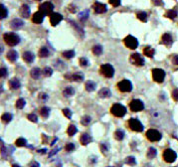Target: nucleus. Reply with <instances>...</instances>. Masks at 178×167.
I'll use <instances>...</instances> for the list:
<instances>
[{
  "label": "nucleus",
  "instance_id": "f257e3e1",
  "mask_svg": "<svg viewBox=\"0 0 178 167\" xmlns=\"http://www.w3.org/2000/svg\"><path fill=\"white\" fill-rule=\"evenodd\" d=\"M3 40L10 47H14V46H16L20 42L19 36L15 34V33H5L3 35Z\"/></svg>",
  "mask_w": 178,
  "mask_h": 167
},
{
  "label": "nucleus",
  "instance_id": "f03ea898",
  "mask_svg": "<svg viewBox=\"0 0 178 167\" xmlns=\"http://www.w3.org/2000/svg\"><path fill=\"white\" fill-rule=\"evenodd\" d=\"M112 114L117 117H122L126 114V109L120 104H115L110 109Z\"/></svg>",
  "mask_w": 178,
  "mask_h": 167
},
{
  "label": "nucleus",
  "instance_id": "7ed1b4c3",
  "mask_svg": "<svg viewBox=\"0 0 178 167\" xmlns=\"http://www.w3.org/2000/svg\"><path fill=\"white\" fill-rule=\"evenodd\" d=\"M100 72L103 76L105 77V78L110 79L112 78L113 74H115V70H113V67L110 64H104V65L100 66Z\"/></svg>",
  "mask_w": 178,
  "mask_h": 167
},
{
  "label": "nucleus",
  "instance_id": "20e7f679",
  "mask_svg": "<svg viewBox=\"0 0 178 167\" xmlns=\"http://www.w3.org/2000/svg\"><path fill=\"white\" fill-rule=\"evenodd\" d=\"M177 158V154L174 150L170 149V148H167L163 151V159L165 162L167 163H172L176 160Z\"/></svg>",
  "mask_w": 178,
  "mask_h": 167
},
{
  "label": "nucleus",
  "instance_id": "39448f33",
  "mask_svg": "<svg viewBox=\"0 0 178 167\" xmlns=\"http://www.w3.org/2000/svg\"><path fill=\"white\" fill-rule=\"evenodd\" d=\"M152 72V79L156 83H163L165 79V72L162 69H153Z\"/></svg>",
  "mask_w": 178,
  "mask_h": 167
},
{
  "label": "nucleus",
  "instance_id": "423d86ee",
  "mask_svg": "<svg viewBox=\"0 0 178 167\" xmlns=\"http://www.w3.org/2000/svg\"><path fill=\"white\" fill-rule=\"evenodd\" d=\"M128 126H130L131 130H133L135 132H141L143 130V125L136 119H130L128 120Z\"/></svg>",
  "mask_w": 178,
  "mask_h": 167
},
{
  "label": "nucleus",
  "instance_id": "0eeeda50",
  "mask_svg": "<svg viewBox=\"0 0 178 167\" xmlns=\"http://www.w3.org/2000/svg\"><path fill=\"white\" fill-rule=\"evenodd\" d=\"M146 137L151 142H156L161 139V133L156 129H148L146 132Z\"/></svg>",
  "mask_w": 178,
  "mask_h": 167
},
{
  "label": "nucleus",
  "instance_id": "6e6552de",
  "mask_svg": "<svg viewBox=\"0 0 178 167\" xmlns=\"http://www.w3.org/2000/svg\"><path fill=\"white\" fill-rule=\"evenodd\" d=\"M123 42H125V45L126 47L131 49V50H135V49L137 48V46H138L137 39L131 35H128L127 37H125V40H123Z\"/></svg>",
  "mask_w": 178,
  "mask_h": 167
},
{
  "label": "nucleus",
  "instance_id": "1a4fd4ad",
  "mask_svg": "<svg viewBox=\"0 0 178 167\" xmlns=\"http://www.w3.org/2000/svg\"><path fill=\"white\" fill-rule=\"evenodd\" d=\"M54 10V5L51 2H44L39 6V11L44 15H51Z\"/></svg>",
  "mask_w": 178,
  "mask_h": 167
},
{
  "label": "nucleus",
  "instance_id": "9d476101",
  "mask_svg": "<svg viewBox=\"0 0 178 167\" xmlns=\"http://www.w3.org/2000/svg\"><path fill=\"white\" fill-rule=\"evenodd\" d=\"M117 88L122 92H130L132 90V85L128 80H122L117 84Z\"/></svg>",
  "mask_w": 178,
  "mask_h": 167
},
{
  "label": "nucleus",
  "instance_id": "9b49d317",
  "mask_svg": "<svg viewBox=\"0 0 178 167\" xmlns=\"http://www.w3.org/2000/svg\"><path fill=\"white\" fill-rule=\"evenodd\" d=\"M130 109L131 112H141L143 109H144V104L143 102L139 99H133V101L130 102Z\"/></svg>",
  "mask_w": 178,
  "mask_h": 167
},
{
  "label": "nucleus",
  "instance_id": "f8f14e48",
  "mask_svg": "<svg viewBox=\"0 0 178 167\" xmlns=\"http://www.w3.org/2000/svg\"><path fill=\"white\" fill-rule=\"evenodd\" d=\"M130 63L132 65H135V66H138V67H141L144 65V60L143 58L139 55L138 53H135L130 56Z\"/></svg>",
  "mask_w": 178,
  "mask_h": 167
},
{
  "label": "nucleus",
  "instance_id": "ddd939ff",
  "mask_svg": "<svg viewBox=\"0 0 178 167\" xmlns=\"http://www.w3.org/2000/svg\"><path fill=\"white\" fill-rule=\"evenodd\" d=\"M63 16L60 13H52L50 15V23L52 24V26H56L59 23L62 21Z\"/></svg>",
  "mask_w": 178,
  "mask_h": 167
},
{
  "label": "nucleus",
  "instance_id": "4468645a",
  "mask_svg": "<svg viewBox=\"0 0 178 167\" xmlns=\"http://www.w3.org/2000/svg\"><path fill=\"white\" fill-rule=\"evenodd\" d=\"M23 25H24V22H23L21 19H18V18H15V19H13L10 22V27L13 30L20 29V28L23 27Z\"/></svg>",
  "mask_w": 178,
  "mask_h": 167
},
{
  "label": "nucleus",
  "instance_id": "2eb2a0df",
  "mask_svg": "<svg viewBox=\"0 0 178 167\" xmlns=\"http://www.w3.org/2000/svg\"><path fill=\"white\" fill-rule=\"evenodd\" d=\"M94 10L96 13L102 14V13L107 12V6L103 3H100V2H96V3L94 4Z\"/></svg>",
  "mask_w": 178,
  "mask_h": 167
},
{
  "label": "nucleus",
  "instance_id": "dca6fc26",
  "mask_svg": "<svg viewBox=\"0 0 178 167\" xmlns=\"http://www.w3.org/2000/svg\"><path fill=\"white\" fill-rule=\"evenodd\" d=\"M172 42H173V40H172V37H171V35H170V34H168V33H165V34L162 35L161 43L163 45L169 47V46L172 45Z\"/></svg>",
  "mask_w": 178,
  "mask_h": 167
},
{
  "label": "nucleus",
  "instance_id": "f3484780",
  "mask_svg": "<svg viewBox=\"0 0 178 167\" xmlns=\"http://www.w3.org/2000/svg\"><path fill=\"white\" fill-rule=\"evenodd\" d=\"M66 78L73 82H83L84 81V75L81 73H75L73 75H67Z\"/></svg>",
  "mask_w": 178,
  "mask_h": 167
},
{
  "label": "nucleus",
  "instance_id": "a211bd4d",
  "mask_svg": "<svg viewBox=\"0 0 178 167\" xmlns=\"http://www.w3.org/2000/svg\"><path fill=\"white\" fill-rule=\"evenodd\" d=\"M44 16H45V15L43 13H41L40 11L36 12V13L33 14V16H32V22L35 23V24H41L44 20Z\"/></svg>",
  "mask_w": 178,
  "mask_h": 167
},
{
  "label": "nucleus",
  "instance_id": "6ab92c4d",
  "mask_svg": "<svg viewBox=\"0 0 178 167\" xmlns=\"http://www.w3.org/2000/svg\"><path fill=\"white\" fill-rule=\"evenodd\" d=\"M20 14H21V16L24 18H28L30 16V8L27 4L22 5L21 9H20Z\"/></svg>",
  "mask_w": 178,
  "mask_h": 167
},
{
  "label": "nucleus",
  "instance_id": "aec40b11",
  "mask_svg": "<svg viewBox=\"0 0 178 167\" xmlns=\"http://www.w3.org/2000/svg\"><path fill=\"white\" fill-rule=\"evenodd\" d=\"M20 86H21V84H20L19 80L16 79V78H13V79H11V80L9 81V87H10V89H12V90H17V89L20 88Z\"/></svg>",
  "mask_w": 178,
  "mask_h": 167
},
{
  "label": "nucleus",
  "instance_id": "412c9836",
  "mask_svg": "<svg viewBox=\"0 0 178 167\" xmlns=\"http://www.w3.org/2000/svg\"><path fill=\"white\" fill-rule=\"evenodd\" d=\"M80 141H81L83 145H87L92 141V137L91 135L88 134V133H84V134H82V136L80 137Z\"/></svg>",
  "mask_w": 178,
  "mask_h": 167
},
{
  "label": "nucleus",
  "instance_id": "4be33fe9",
  "mask_svg": "<svg viewBox=\"0 0 178 167\" xmlns=\"http://www.w3.org/2000/svg\"><path fill=\"white\" fill-rule=\"evenodd\" d=\"M23 60L27 62V63H32L34 61V54L32 52H29V51L23 53Z\"/></svg>",
  "mask_w": 178,
  "mask_h": 167
},
{
  "label": "nucleus",
  "instance_id": "5701e85b",
  "mask_svg": "<svg viewBox=\"0 0 178 167\" xmlns=\"http://www.w3.org/2000/svg\"><path fill=\"white\" fill-rule=\"evenodd\" d=\"M155 54V50H154L152 47H145L143 49V55L146 56V57L152 58Z\"/></svg>",
  "mask_w": 178,
  "mask_h": 167
},
{
  "label": "nucleus",
  "instance_id": "b1692460",
  "mask_svg": "<svg viewBox=\"0 0 178 167\" xmlns=\"http://www.w3.org/2000/svg\"><path fill=\"white\" fill-rule=\"evenodd\" d=\"M41 73H42V71H41L39 68H34V69H32V70L30 71V76L32 77L33 79L37 80V79L40 78Z\"/></svg>",
  "mask_w": 178,
  "mask_h": 167
},
{
  "label": "nucleus",
  "instance_id": "393cba45",
  "mask_svg": "<svg viewBox=\"0 0 178 167\" xmlns=\"http://www.w3.org/2000/svg\"><path fill=\"white\" fill-rule=\"evenodd\" d=\"M6 57L10 62H12V63H13V62H15L17 60V52L15 50H10L9 52L7 53Z\"/></svg>",
  "mask_w": 178,
  "mask_h": 167
},
{
  "label": "nucleus",
  "instance_id": "a878e982",
  "mask_svg": "<svg viewBox=\"0 0 178 167\" xmlns=\"http://www.w3.org/2000/svg\"><path fill=\"white\" fill-rule=\"evenodd\" d=\"M99 96H100V97H104V99H105V97H110L112 96V92H110V91L108 88H104L99 92Z\"/></svg>",
  "mask_w": 178,
  "mask_h": 167
},
{
  "label": "nucleus",
  "instance_id": "bb28decb",
  "mask_svg": "<svg viewBox=\"0 0 178 167\" xmlns=\"http://www.w3.org/2000/svg\"><path fill=\"white\" fill-rule=\"evenodd\" d=\"M74 94H75V90L72 88V87H67V88L64 89V91H63V96L66 97H72Z\"/></svg>",
  "mask_w": 178,
  "mask_h": 167
},
{
  "label": "nucleus",
  "instance_id": "cd10ccee",
  "mask_svg": "<svg viewBox=\"0 0 178 167\" xmlns=\"http://www.w3.org/2000/svg\"><path fill=\"white\" fill-rule=\"evenodd\" d=\"M96 89V83H94L93 81H88L86 83V90L88 92H93Z\"/></svg>",
  "mask_w": 178,
  "mask_h": 167
},
{
  "label": "nucleus",
  "instance_id": "c85d7f7f",
  "mask_svg": "<svg viewBox=\"0 0 178 167\" xmlns=\"http://www.w3.org/2000/svg\"><path fill=\"white\" fill-rule=\"evenodd\" d=\"M93 53H94L96 56L102 55V53H103L102 46H100V45H95L94 47H93Z\"/></svg>",
  "mask_w": 178,
  "mask_h": 167
},
{
  "label": "nucleus",
  "instance_id": "c756f323",
  "mask_svg": "<svg viewBox=\"0 0 178 167\" xmlns=\"http://www.w3.org/2000/svg\"><path fill=\"white\" fill-rule=\"evenodd\" d=\"M1 119H2V122H3L4 123H8V122H11L12 115L10 114H8V112H5V114H3L1 115Z\"/></svg>",
  "mask_w": 178,
  "mask_h": 167
},
{
  "label": "nucleus",
  "instance_id": "7c9ffc66",
  "mask_svg": "<svg viewBox=\"0 0 178 167\" xmlns=\"http://www.w3.org/2000/svg\"><path fill=\"white\" fill-rule=\"evenodd\" d=\"M115 137L117 140H122L123 137H125V132L122 129H117V131L115 132Z\"/></svg>",
  "mask_w": 178,
  "mask_h": 167
},
{
  "label": "nucleus",
  "instance_id": "2f4dec72",
  "mask_svg": "<svg viewBox=\"0 0 178 167\" xmlns=\"http://www.w3.org/2000/svg\"><path fill=\"white\" fill-rule=\"evenodd\" d=\"M136 17H137V19L140 20L141 22L147 21V14H146L145 12H138V13L136 14Z\"/></svg>",
  "mask_w": 178,
  "mask_h": 167
},
{
  "label": "nucleus",
  "instance_id": "473e14b6",
  "mask_svg": "<svg viewBox=\"0 0 178 167\" xmlns=\"http://www.w3.org/2000/svg\"><path fill=\"white\" fill-rule=\"evenodd\" d=\"M49 50L47 48H45V47H43V48H41L40 50H39V57H41V58H46V57H48L49 56Z\"/></svg>",
  "mask_w": 178,
  "mask_h": 167
},
{
  "label": "nucleus",
  "instance_id": "72a5a7b5",
  "mask_svg": "<svg viewBox=\"0 0 178 167\" xmlns=\"http://www.w3.org/2000/svg\"><path fill=\"white\" fill-rule=\"evenodd\" d=\"M177 16V12L175 10H168V11L165 13V17L169 18V19H175Z\"/></svg>",
  "mask_w": 178,
  "mask_h": 167
},
{
  "label": "nucleus",
  "instance_id": "f704fd0d",
  "mask_svg": "<svg viewBox=\"0 0 178 167\" xmlns=\"http://www.w3.org/2000/svg\"><path fill=\"white\" fill-rule=\"evenodd\" d=\"M156 154H157V151H156L155 148L150 147V148L148 149V151H147V157H148L149 159H153V158L156 156Z\"/></svg>",
  "mask_w": 178,
  "mask_h": 167
},
{
  "label": "nucleus",
  "instance_id": "c9c22d12",
  "mask_svg": "<svg viewBox=\"0 0 178 167\" xmlns=\"http://www.w3.org/2000/svg\"><path fill=\"white\" fill-rule=\"evenodd\" d=\"M67 132H68V134L70 136H73L77 133V127L75 126V125H70L68 127V130H67Z\"/></svg>",
  "mask_w": 178,
  "mask_h": 167
},
{
  "label": "nucleus",
  "instance_id": "e433bc0d",
  "mask_svg": "<svg viewBox=\"0 0 178 167\" xmlns=\"http://www.w3.org/2000/svg\"><path fill=\"white\" fill-rule=\"evenodd\" d=\"M49 112H50V109H49V107H43L42 109H40V114L42 115L43 117H48V115H49Z\"/></svg>",
  "mask_w": 178,
  "mask_h": 167
},
{
  "label": "nucleus",
  "instance_id": "4c0bfd02",
  "mask_svg": "<svg viewBox=\"0 0 178 167\" xmlns=\"http://www.w3.org/2000/svg\"><path fill=\"white\" fill-rule=\"evenodd\" d=\"M62 56H64V57L67 58V59H71V58H73L74 56H75V52H74L73 50L65 51V52L62 53Z\"/></svg>",
  "mask_w": 178,
  "mask_h": 167
},
{
  "label": "nucleus",
  "instance_id": "58836bf2",
  "mask_svg": "<svg viewBox=\"0 0 178 167\" xmlns=\"http://www.w3.org/2000/svg\"><path fill=\"white\" fill-rule=\"evenodd\" d=\"M43 74L46 77H50V76H52L53 70L50 68V67H46V68H44V70H43Z\"/></svg>",
  "mask_w": 178,
  "mask_h": 167
},
{
  "label": "nucleus",
  "instance_id": "ea45409f",
  "mask_svg": "<svg viewBox=\"0 0 178 167\" xmlns=\"http://www.w3.org/2000/svg\"><path fill=\"white\" fill-rule=\"evenodd\" d=\"M91 120H92L91 117H89V115H85V117L82 119L81 122H82V124H84V125H88L90 122H91Z\"/></svg>",
  "mask_w": 178,
  "mask_h": 167
},
{
  "label": "nucleus",
  "instance_id": "a19ab883",
  "mask_svg": "<svg viewBox=\"0 0 178 167\" xmlns=\"http://www.w3.org/2000/svg\"><path fill=\"white\" fill-rule=\"evenodd\" d=\"M16 145L17 146H25L27 144V141H26V139H24V138H18V139L16 140Z\"/></svg>",
  "mask_w": 178,
  "mask_h": 167
},
{
  "label": "nucleus",
  "instance_id": "79ce46f5",
  "mask_svg": "<svg viewBox=\"0 0 178 167\" xmlns=\"http://www.w3.org/2000/svg\"><path fill=\"white\" fill-rule=\"evenodd\" d=\"M88 16H89V11H88V10H85L84 12L80 13L79 18H80V20H82V21H85V20L88 18Z\"/></svg>",
  "mask_w": 178,
  "mask_h": 167
},
{
  "label": "nucleus",
  "instance_id": "37998d69",
  "mask_svg": "<svg viewBox=\"0 0 178 167\" xmlns=\"http://www.w3.org/2000/svg\"><path fill=\"white\" fill-rule=\"evenodd\" d=\"M24 106H25V101L23 99H19L16 102V107H17V109H21L24 107Z\"/></svg>",
  "mask_w": 178,
  "mask_h": 167
},
{
  "label": "nucleus",
  "instance_id": "c03bdc74",
  "mask_svg": "<svg viewBox=\"0 0 178 167\" xmlns=\"http://www.w3.org/2000/svg\"><path fill=\"white\" fill-rule=\"evenodd\" d=\"M69 22L71 23V25H72V26H73V27H75V28H76L77 30H78V32H79V33H81L82 35H84V30H83L82 28L79 26V25H77L76 23H75L74 21H69Z\"/></svg>",
  "mask_w": 178,
  "mask_h": 167
},
{
  "label": "nucleus",
  "instance_id": "a18cd8bd",
  "mask_svg": "<svg viewBox=\"0 0 178 167\" xmlns=\"http://www.w3.org/2000/svg\"><path fill=\"white\" fill-rule=\"evenodd\" d=\"M126 163L128 164V165H135V158L133 157V156H128L127 158H126Z\"/></svg>",
  "mask_w": 178,
  "mask_h": 167
},
{
  "label": "nucleus",
  "instance_id": "49530a36",
  "mask_svg": "<svg viewBox=\"0 0 178 167\" xmlns=\"http://www.w3.org/2000/svg\"><path fill=\"white\" fill-rule=\"evenodd\" d=\"M1 10H2V15H1V19H4L5 17L8 15V12H7L6 7L4 6L3 4H1Z\"/></svg>",
  "mask_w": 178,
  "mask_h": 167
},
{
  "label": "nucleus",
  "instance_id": "de8ad7c7",
  "mask_svg": "<svg viewBox=\"0 0 178 167\" xmlns=\"http://www.w3.org/2000/svg\"><path fill=\"white\" fill-rule=\"evenodd\" d=\"M62 112H63L64 115H66L68 119H71V117H72V112L69 109H64Z\"/></svg>",
  "mask_w": 178,
  "mask_h": 167
},
{
  "label": "nucleus",
  "instance_id": "09e8293b",
  "mask_svg": "<svg viewBox=\"0 0 178 167\" xmlns=\"http://www.w3.org/2000/svg\"><path fill=\"white\" fill-rule=\"evenodd\" d=\"M28 119H29L30 122H37V120H38V117H36V114H29V115H28Z\"/></svg>",
  "mask_w": 178,
  "mask_h": 167
},
{
  "label": "nucleus",
  "instance_id": "8fccbe9b",
  "mask_svg": "<svg viewBox=\"0 0 178 167\" xmlns=\"http://www.w3.org/2000/svg\"><path fill=\"white\" fill-rule=\"evenodd\" d=\"M79 63H80V65H81L82 67H86L88 64H89V62H88V60L86 58H81L79 60Z\"/></svg>",
  "mask_w": 178,
  "mask_h": 167
},
{
  "label": "nucleus",
  "instance_id": "3c124183",
  "mask_svg": "<svg viewBox=\"0 0 178 167\" xmlns=\"http://www.w3.org/2000/svg\"><path fill=\"white\" fill-rule=\"evenodd\" d=\"M65 149H66V151L70 152V151H72V150L75 149V145L73 144V143H68V144L65 146Z\"/></svg>",
  "mask_w": 178,
  "mask_h": 167
},
{
  "label": "nucleus",
  "instance_id": "603ef678",
  "mask_svg": "<svg viewBox=\"0 0 178 167\" xmlns=\"http://www.w3.org/2000/svg\"><path fill=\"white\" fill-rule=\"evenodd\" d=\"M172 99L175 102H178V89L173 90V92H172Z\"/></svg>",
  "mask_w": 178,
  "mask_h": 167
},
{
  "label": "nucleus",
  "instance_id": "864d4df0",
  "mask_svg": "<svg viewBox=\"0 0 178 167\" xmlns=\"http://www.w3.org/2000/svg\"><path fill=\"white\" fill-rule=\"evenodd\" d=\"M6 75H7L6 68H1V69H0V77H1V78H5Z\"/></svg>",
  "mask_w": 178,
  "mask_h": 167
},
{
  "label": "nucleus",
  "instance_id": "5fc2aeb1",
  "mask_svg": "<svg viewBox=\"0 0 178 167\" xmlns=\"http://www.w3.org/2000/svg\"><path fill=\"white\" fill-rule=\"evenodd\" d=\"M110 3L112 5L113 7H117L120 4V0H110Z\"/></svg>",
  "mask_w": 178,
  "mask_h": 167
},
{
  "label": "nucleus",
  "instance_id": "6e6d98bb",
  "mask_svg": "<svg viewBox=\"0 0 178 167\" xmlns=\"http://www.w3.org/2000/svg\"><path fill=\"white\" fill-rule=\"evenodd\" d=\"M69 11L72 12V13H75V12L77 11V7L75 6L74 4H70L69 5Z\"/></svg>",
  "mask_w": 178,
  "mask_h": 167
},
{
  "label": "nucleus",
  "instance_id": "4d7b16f0",
  "mask_svg": "<svg viewBox=\"0 0 178 167\" xmlns=\"http://www.w3.org/2000/svg\"><path fill=\"white\" fill-rule=\"evenodd\" d=\"M171 61H172V63H173L174 65L178 66V55H173V56H172Z\"/></svg>",
  "mask_w": 178,
  "mask_h": 167
},
{
  "label": "nucleus",
  "instance_id": "13d9d810",
  "mask_svg": "<svg viewBox=\"0 0 178 167\" xmlns=\"http://www.w3.org/2000/svg\"><path fill=\"white\" fill-rule=\"evenodd\" d=\"M152 2H153V4L156 5V6H159V5L163 4V1H162V0H152Z\"/></svg>",
  "mask_w": 178,
  "mask_h": 167
},
{
  "label": "nucleus",
  "instance_id": "bf43d9fd",
  "mask_svg": "<svg viewBox=\"0 0 178 167\" xmlns=\"http://www.w3.org/2000/svg\"><path fill=\"white\" fill-rule=\"evenodd\" d=\"M39 97L41 99H43V101H46V99H48V95L47 94H44V92H42V94L39 95Z\"/></svg>",
  "mask_w": 178,
  "mask_h": 167
},
{
  "label": "nucleus",
  "instance_id": "052dcab7",
  "mask_svg": "<svg viewBox=\"0 0 178 167\" xmlns=\"http://www.w3.org/2000/svg\"><path fill=\"white\" fill-rule=\"evenodd\" d=\"M100 148H102L103 153L107 152V151H108V147H107V144H105V143H102V145H100Z\"/></svg>",
  "mask_w": 178,
  "mask_h": 167
},
{
  "label": "nucleus",
  "instance_id": "680f3d73",
  "mask_svg": "<svg viewBox=\"0 0 178 167\" xmlns=\"http://www.w3.org/2000/svg\"><path fill=\"white\" fill-rule=\"evenodd\" d=\"M30 167H40V165H39V163H38V162H36V161H33V162L31 163Z\"/></svg>",
  "mask_w": 178,
  "mask_h": 167
},
{
  "label": "nucleus",
  "instance_id": "e2e57ef3",
  "mask_svg": "<svg viewBox=\"0 0 178 167\" xmlns=\"http://www.w3.org/2000/svg\"><path fill=\"white\" fill-rule=\"evenodd\" d=\"M60 149V148H56V149H53L52 152H50V154H49V156H53L54 154H56L57 152H58V150Z\"/></svg>",
  "mask_w": 178,
  "mask_h": 167
},
{
  "label": "nucleus",
  "instance_id": "0e129e2a",
  "mask_svg": "<svg viewBox=\"0 0 178 167\" xmlns=\"http://www.w3.org/2000/svg\"><path fill=\"white\" fill-rule=\"evenodd\" d=\"M46 151H47V150H46V149H42V150H39V151H38V152H41V153H45L46 152Z\"/></svg>",
  "mask_w": 178,
  "mask_h": 167
},
{
  "label": "nucleus",
  "instance_id": "69168bd1",
  "mask_svg": "<svg viewBox=\"0 0 178 167\" xmlns=\"http://www.w3.org/2000/svg\"><path fill=\"white\" fill-rule=\"evenodd\" d=\"M12 167H20V166H19V165H17V164H14V165L12 166Z\"/></svg>",
  "mask_w": 178,
  "mask_h": 167
},
{
  "label": "nucleus",
  "instance_id": "338daca9",
  "mask_svg": "<svg viewBox=\"0 0 178 167\" xmlns=\"http://www.w3.org/2000/svg\"><path fill=\"white\" fill-rule=\"evenodd\" d=\"M37 1H38V0H37Z\"/></svg>",
  "mask_w": 178,
  "mask_h": 167
}]
</instances>
